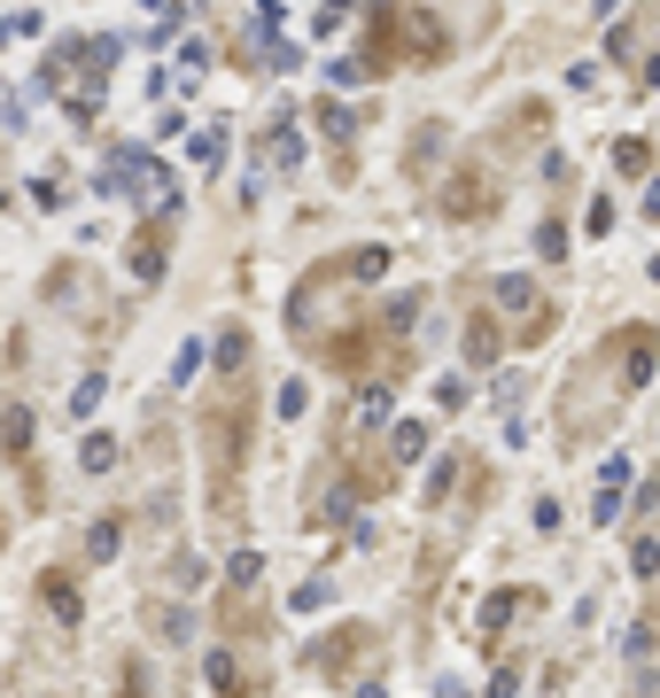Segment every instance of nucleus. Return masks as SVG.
Segmentation results:
<instances>
[{
    "mask_svg": "<svg viewBox=\"0 0 660 698\" xmlns=\"http://www.w3.org/2000/svg\"><path fill=\"white\" fill-rule=\"evenodd\" d=\"M257 349L250 326L218 334V388L202 404V481H210V512L241 520V474H250V443H257Z\"/></svg>",
    "mask_w": 660,
    "mask_h": 698,
    "instance_id": "1",
    "label": "nucleus"
},
{
    "mask_svg": "<svg viewBox=\"0 0 660 698\" xmlns=\"http://www.w3.org/2000/svg\"><path fill=\"white\" fill-rule=\"evenodd\" d=\"M109 70H117V39H78V47L47 55V94H62V102H70V117L86 125V117L102 109L94 78H109Z\"/></svg>",
    "mask_w": 660,
    "mask_h": 698,
    "instance_id": "2",
    "label": "nucleus"
},
{
    "mask_svg": "<svg viewBox=\"0 0 660 698\" xmlns=\"http://www.w3.org/2000/svg\"><path fill=\"white\" fill-rule=\"evenodd\" d=\"M498 202H506V179H498V171H489L482 155H466V163L451 171V187L436 195V210H443L451 225H482V218L498 210Z\"/></svg>",
    "mask_w": 660,
    "mask_h": 698,
    "instance_id": "3",
    "label": "nucleus"
},
{
    "mask_svg": "<svg viewBox=\"0 0 660 698\" xmlns=\"http://www.w3.org/2000/svg\"><path fill=\"white\" fill-rule=\"evenodd\" d=\"M32 404H9V411H0V451H9L16 458V474H24V497L32 504H47V474H39V458H32Z\"/></svg>",
    "mask_w": 660,
    "mask_h": 698,
    "instance_id": "4",
    "label": "nucleus"
},
{
    "mask_svg": "<svg viewBox=\"0 0 660 698\" xmlns=\"http://www.w3.org/2000/svg\"><path fill=\"white\" fill-rule=\"evenodd\" d=\"M373 644H381V637H373L366 621H343L335 637H319V644L303 652V667H311V675H343V667H358V660H366Z\"/></svg>",
    "mask_w": 660,
    "mask_h": 698,
    "instance_id": "5",
    "label": "nucleus"
},
{
    "mask_svg": "<svg viewBox=\"0 0 660 698\" xmlns=\"http://www.w3.org/2000/svg\"><path fill=\"white\" fill-rule=\"evenodd\" d=\"M396 32H404V9H396V0H373V24H366V47H358V78H381V70L404 62Z\"/></svg>",
    "mask_w": 660,
    "mask_h": 698,
    "instance_id": "6",
    "label": "nucleus"
},
{
    "mask_svg": "<svg viewBox=\"0 0 660 698\" xmlns=\"http://www.w3.org/2000/svg\"><path fill=\"white\" fill-rule=\"evenodd\" d=\"M163 265H172V210H155V218L132 233V280H140V288H155V280H163Z\"/></svg>",
    "mask_w": 660,
    "mask_h": 698,
    "instance_id": "7",
    "label": "nucleus"
},
{
    "mask_svg": "<svg viewBox=\"0 0 660 698\" xmlns=\"http://www.w3.org/2000/svg\"><path fill=\"white\" fill-rule=\"evenodd\" d=\"M39 605H47L62 629L86 621V597H78V574H70V567H47V574H39Z\"/></svg>",
    "mask_w": 660,
    "mask_h": 698,
    "instance_id": "8",
    "label": "nucleus"
},
{
    "mask_svg": "<svg viewBox=\"0 0 660 698\" xmlns=\"http://www.w3.org/2000/svg\"><path fill=\"white\" fill-rule=\"evenodd\" d=\"M404 55L412 62H451V32L436 16H420V9H404Z\"/></svg>",
    "mask_w": 660,
    "mask_h": 698,
    "instance_id": "9",
    "label": "nucleus"
},
{
    "mask_svg": "<svg viewBox=\"0 0 660 698\" xmlns=\"http://www.w3.org/2000/svg\"><path fill=\"white\" fill-rule=\"evenodd\" d=\"M529 605H536V590H529V582H513V590H498V597H489V605H482V621H474V629H482V644H498V637L513 629V614H529Z\"/></svg>",
    "mask_w": 660,
    "mask_h": 698,
    "instance_id": "10",
    "label": "nucleus"
},
{
    "mask_svg": "<svg viewBox=\"0 0 660 698\" xmlns=\"http://www.w3.org/2000/svg\"><path fill=\"white\" fill-rule=\"evenodd\" d=\"M257 163H265V171H296V163H303V132H296V125H265Z\"/></svg>",
    "mask_w": 660,
    "mask_h": 698,
    "instance_id": "11",
    "label": "nucleus"
},
{
    "mask_svg": "<svg viewBox=\"0 0 660 698\" xmlns=\"http://www.w3.org/2000/svg\"><path fill=\"white\" fill-rule=\"evenodd\" d=\"M428 443H436V427H428V419H396V427H389V466L428 458Z\"/></svg>",
    "mask_w": 660,
    "mask_h": 698,
    "instance_id": "12",
    "label": "nucleus"
},
{
    "mask_svg": "<svg viewBox=\"0 0 660 698\" xmlns=\"http://www.w3.org/2000/svg\"><path fill=\"white\" fill-rule=\"evenodd\" d=\"M498 358H506V334L474 311V318H466V365H498Z\"/></svg>",
    "mask_w": 660,
    "mask_h": 698,
    "instance_id": "13",
    "label": "nucleus"
},
{
    "mask_svg": "<svg viewBox=\"0 0 660 698\" xmlns=\"http://www.w3.org/2000/svg\"><path fill=\"white\" fill-rule=\"evenodd\" d=\"M622 489H629V466L622 458H606V474H599V497H591V512H599V528L622 512Z\"/></svg>",
    "mask_w": 660,
    "mask_h": 698,
    "instance_id": "14",
    "label": "nucleus"
},
{
    "mask_svg": "<svg viewBox=\"0 0 660 698\" xmlns=\"http://www.w3.org/2000/svg\"><path fill=\"white\" fill-rule=\"evenodd\" d=\"M210 690L218 698H250V675L233 667V652H210Z\"/></svg>",
    "mask_w": 660,
    "mask_h": 698,
    "instance_id": "15",
    "label": "nucleus"
},
{
    "mask_svg": "<svg viewBox=\"0 0 660 698\" xmlns=\"http://www.w3.org/2000/svg\"><path fill=\"white\" fill-rule=\"evenodd\" d=\"M498 311H521V318H529V311H536V280L506 272V280H498Z\"/></svg>",
    "mask_w": 660,
    "mask_h": 698,
    "instance_id": "16",
    "label": "nucleus"
},
{
    "mask_svg": "<svg viewBox=\"0 0 660 698\" xmlns=\"http://www.w3.org/2000/svg\"><path fill=\"white\" fill-rule=\"evenodd\" d=\"M117 698H155V675H148V660H125V667H117Z\"/></svg>",
    "mask_w": 660,
    "mask_h": 698,
    "instance_id": "17",
    "label": "nucleus"
},
{
    "mask_svg": "<svg viewBox=\"0 0 660 698\" xmlns=\"http://www.w3.org/2000/svg\"><path fill=\"white\" fill-rule=\"evenodd\" d=\"M78 466H86V474H109V466H117V443H109V434H86V443H78Z\"/></svg>",
    "mask_w": 660,
    "mask_h": 698,
    "instance_id": "18",
    "label": "nucleus"
},
{
    "mask_svg": "<svg viewBox=\"0 0 660 698\" xmlns=\"http://www.w3.org/2000/svg\"><path fill=\"white\" fill-rule=\"evenodd\" d=\"M117 544H125V528H117V520H94V536H86V559H117Z\"/></svg>",
    "mask_w": 660,
    "mask_h": 698,
    "instance_id": "19",
    "label": "nucleus"
},
{
    "mask_svg": "<svg viewBox=\"0 0 660 698\" xmlns=\"http://www.w3.org/2000/svg\"><path fill=\"white\" fill-rule=\"evenodd\" d=\"M629 567H637V582H660V544L637 536V544H629Z\"/></svg>",
    "mask_w": 660,
    "mask_h": 698,
    "instance_id": "20",
    "label": "nucleus"
},
{
    "mask_svg": "<svg viewBox=\"0 0 660 698\" xmlns=\"http://www.w3.org/2000/svg\"><path fill=\"white\" fill-rule=\"evenodd\" d=\"M536 256H544V265H559V256H567V225L544 218V225H536Z\"/></svg>",
    "mask_w": 660,
    "mask_h": 698,
    "instance_id": "21",
    "label": "nucleus"
},
{
    "mask_svg": "<svg viewBox=\"0 0 660 698\" xmlns=\"http://www.w3.org/2000/svg\"><path fill=\"white\" fill-rule=\"evenodd\" d=\"M645 163H652L645 140H614V171H645Z\"/></svg>",
    "mask_w": 660,
    "mask_h": 698,
    "instance_id": "22",
    "label": "nucleus"
},
{
    "mask_svg": "<svg viewBox=\"0 0 660 698\" xmlns=\"http://www.w3.org/2000/svg\"><path fill=\"white\" fill-rule=\"evenodd\" d=\"M102 388H109V381H102V373H86V381H78V396H70V411H94V404H102Z\"/></svg>",
    "mask_w": 660,
    "mask_h": 698,
    "instance_id": "23",
    "label": "nucleus"
},
{
    "mask_svg": "<svg viewBox=\"0 0 660 698\" xmlns=\"http://www.w3.org/2000/svg\"><path fill=\"white\" fill-rule=\"evenodd\" d=\"M326 597H335V582H326V574L303 582V590H296V614H311V605H326Z\"/></svg>",
    "mask_w": 660,
    "mask_h": 698,
    "instance_id": "24",
    "label": "nucleus"
},
{
    "mask_svg": "<svg viewBox=\"0 0 660 698\" xmlns=\"http://www.w3.org/2000/svg\"><path fill=\"white\" fill-rule=\"evenodd\" d=\"M451 474H459V458H443V466L428 474V504H443V497H451Z\"/></svg>",
    "mask_w": 660,
    "mask_h": 698,
    "instance_id": "25",
    "label": "nucleus"
},
{
    "mask_svg": "<svg viewBox=\"0 0 660 698\" xmlns=\"http://www.w3.org/2000/svg\"><path fill=\"white\" fill-rule=\"evenodd\" d=\"M358 698H381V690H358Z\"/></svg>",
    "mask_w": 660,
    "mask_h": 698,
    "instance_id": "26",
    "label": "nucleus"
},
{
    "mask_svg": "<svg viewBox=\"0 0 660 698\" xmlns=\"http://www.w3.org/2000/svg\"><path fill=\"white\" fill-rule=\"evenodd\" d=\"M0 536H9V520H0Z\"/></svg>",
    "mask_w": 660,
    "mask_h": 698,
    "instance_id": "27",
    "label": "nucleus"
}]
</instances>
